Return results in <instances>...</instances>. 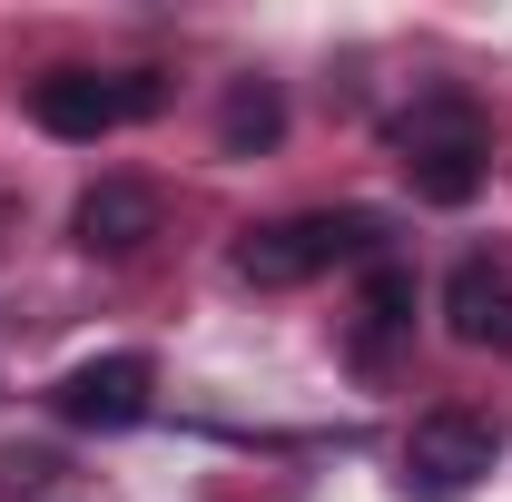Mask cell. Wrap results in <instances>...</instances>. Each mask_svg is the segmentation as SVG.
<instances>
[{
	"mask_svg": "<svg viewBox=\"0 0 512 502\" xmlns=\"http://www.w3.org/2000/svg\"><path fill=\"white\" fill-rule=\"evenodd\" d=\"M394 168L414 178L424 207H473L493 178V119L473 99H414L394 119Z\"/></svg>",
	"mask_w": 512,
	"mask_h": 502,
	"instance_id": "6da1fadb",
	"label": "cell"
},
{
	"mask_svg": "<svg viewBox=\"0 0 512 502\" xmlns=\"http://www.w3.org/2000/svg\"><path fill=\"white\" fill-rule=\"evenodd\" d=\"M345 256H384V217L375 207H306V217H276V227H247L237 237V276L247 286H306Z\"/></svg>",
	"mask_w": 512,
	"mask_h": 502,
	"instance_id": "7a4b0ae2",
	"label": "cell"
},
{
	"mask_svg": "<svg viewBox=\"0 0 512 502\" xmlns=\"http://www.w3.org/2000/svg\"><path fill=\"white\" fill-rule=\"evenodd\" d=\"M493 463H503V434H493L483 414L444 404V414H424V424L404 434V493L414 502H463Z\"/></svg>",
	"mask_w": 512,
	"mask_h": 502,
	"instance_id": "3957f363",
	"label": "cell"
},
{
	"mask_svg": "<svg viewBox=\"0 0 512 502\" xmlns=\"http://www.w3.org/2000/svg\"><path fill=\"white\" fill-rule=\"evenodd\" d=\"M148 404H158V365L148 355H89V365H69L50 384V414L69 434H128V424H148Z\"/></svg>",
	"mask_w": 512,
	"mask_h": 502,
	"instance_id": "277c9868",
	"label": "cell"
},
{
	"mask_svg": "<svg viewBox=\"0 0 512 502\" xmlns=\"http://www.w3.org/2000/svg\"><path fill=\"white\" fill-rule=\"evenodd\" d=\"M30 119L50 128V138H69V148L128 128L119 119V69H40V79H30Z\"/></svg>",
	"mask_w": 512,
	"mask_h": 502,
	"instance_id": "5b68a950",
	"label": "cell"
},
{
	"mask_svg": "<svg viewBox=\"0 0 512 502\" xmlns=\"http://www.w3.org/2000/svg\"><path fill=\"white\" fill-rule=\"evenodd\" d=\"M158 227H168V207H158L148 178H99V188L69 207V237H79L89 256H138Z\"/></svg>",
	"mask_w": 512,
	"mask_h": 502,
	"instance_id": "8992f818",
	"label": "cell"
},
{
	"mask_svg": "<svg viewBox=\"0 0 512 502\" xmlns=\"http://www.w3.org/2000/svg\"><path fill=\"white\" fill-rule=\"evenodd\" d=\"M444 325L463 335V345H503L512 355V276L493 266V256H463L444 276Z\"/></svg>",
	"mask_w": 512,
	"mask_h": 502,
	"instance_id": "52a82bcc",
	"label": "cell"
},
{
	"mask_svg": "<svg viewBox=\"0 0 512 502\" xmlns=\"http://www.w3.org/2000/svg\"><path fill=\"white\" fill-rule=\"evenodd\" d=\"M276 138H286V99H276L266 79H237L227 109H217V148H227V158H256V148H276Z\"/></svg>",
	"mask_w": 512,
	"mask_h": 502,
	"instance_id": "ba28073f",
	"label": "cell"
},
{
	"mask_svg": "<svg viewBox=\"0 0 512 502\" xmlns=\"http://www.w3.org/2000/svg\"><path fill=\"white\" fill-rule=\"evenodd\" d=\"M365 325H414V276H404L394 256L365 266Z\"/></svg>",
	"mask_w": 512,
	"mask_h": 502,
	"instance_id": "9c48e42d",
	"label": "cell"
},
{
	"mask_svg": "<svg viewBox=\"0 0 512 502\" xmlns=\"http://www.w3.org/2000/svg\"><path fill=\"white\" fill-rule=\"evenodd\" d=\"M158 99H168L158 69H119V119H158Z\"/></svg>",
	"mask_w": 512,
	"mask_h": 502,
	"instance_id": "30bf717a",
	"label": "cell"
}]
</instances>
